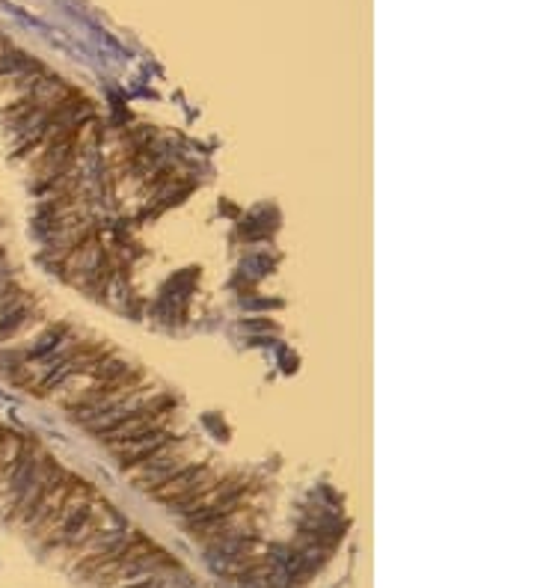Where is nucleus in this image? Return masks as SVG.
<instances>
[{"label": "nucleus", "instance_id": "f257e3e1", "mask_svg": "<svg viewBox=\"0 0 534 588\" xmlns=\"http://www.w3.org/2000/svg\"><path fill=\"white\" fill-rule=\"evenodd\" d=\"M217 479L220 476L208 467V463L190 461L185 470H178L176 476H169L166 482L157 484V488L149 496H152L155 502H164L169 508V505H178V502L190 500V496L206 493L208 488H214V484H217Z\"/></svg>", "mask_w": 534, "mask_h": 588}, {"label": "nucleus", "instance_id": "f03ea898", "mask_svg": "<svg viewBox=\"0 0 534 588\" xmlns=\"http://www.w3.org/2000/svg\"><path fill=\"white\" fill-rule=\"evenodd\" d=\"M96 500V491H93V484H86V482H81L77 479L75 482V488H72V493L65 496V502L60 505V512H56L48 523H42L39 529H33V535H36V541H42L45 547H51L56 538L63 535V529L72 523V520L84 512V508Z\"/></svg>", "mask_w": 534, "mask_h": 588}, {"label": "nucleus", "instance_id": "7ed1b4c3", "mask_svg": "<svg viewBox=\"0 0 534 588\" xmlns=\"http://www.w3.org/2000/svg\"><path fill=\"white\" fill-rule=\"evenodd\" d=\"M75 482H77V479L72 476V472H65V470H63V476L56 479V482L51 484V488L45 491L36 502H33L30 512H27V514H21L18 520L30 529V532H33V529H39L42 523H48V520H51L56 512H60V505L65 502V496L72 493Z\"/></svg>", "mask_w": 534, "mask_h": 588}, {"label": "nucleus", "instance_id": "20e7f679", "mask_svg": "<svg viewBox=\"0 0 534 588\" xmlns=\"http://www.w3.org/2000/svg\"><path fill=\"white\" fill-rule=\"evenodd\" d=\"M173 437H176L173 428L161 425V428H152V431H143V434H137V437H128V440H119V443H110L107 449L119 458L122 470H128L131 463H137L140 458H146V455H149V451H155L157 446L169 443Z\"/></svg>", "mask_w": 534, "mask_h": 588}]
</instances>
